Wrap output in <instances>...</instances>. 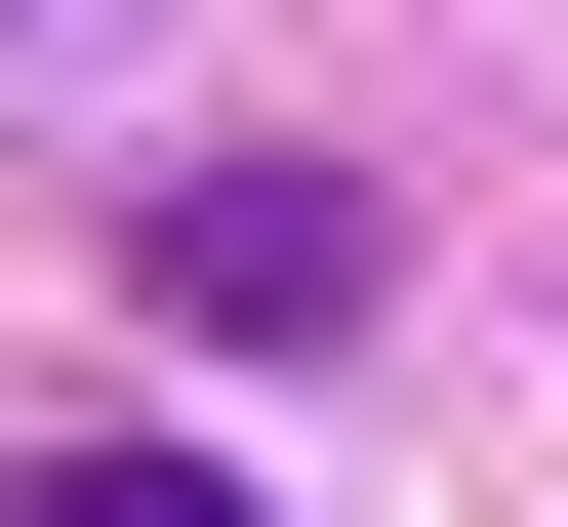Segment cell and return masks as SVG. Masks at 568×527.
Returning <instances> with one entry per match:
<instances>
[{
  "label": "cell",
  "mask_w": 568,
  "mask_h": 527,
  "mask_svg": "<svg viewBox=\"0 0 568 527\" xmlns=\"http://www.w3.org/2000/svg\"><path fill=\"white\" fill-rule=\"evenodd\" d=\"M163 325H244V365L366 325V203H325V163H203V203H163Z\"/></svg>",
  "instance_id": "1"
},
{
  "label": "cell",
  "mask_w": 568,
  "mask_h": 527,
  "mask_svg": "<svg viewBox=\"0 0 568 527\" xmlns=\"http://www.w3.org/2000/svg\"><path fill=\"white\" fill-rule=\"evenodd\" d=\"M41 527H244V487H203V446H41Z\"/></svg>",
  "instance_id": "2"
}]
</instances>
